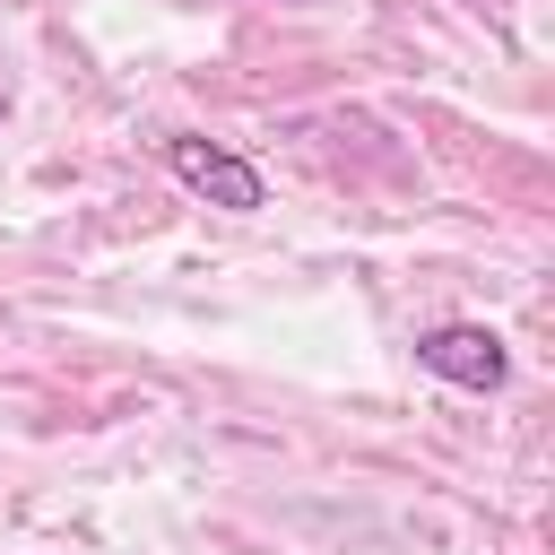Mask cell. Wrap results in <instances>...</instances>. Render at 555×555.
<instances>
[{
    "mask_svg": "<svg viewBox=\"0 0 555 555\" xmlns=\"http://www.w3.org/2000/svg\"><path fill=\"white\" fill-rule=\"evenodd\" d=\"M156 156H165V173H173L191 199H208V208H234V217L269 208V173H260L243 147H225V139H199V130H165V139H156Z\"/></svg>",
    "mask_w": 555,
    "mask_h": 555,
    "instance_id": "6da1fadb",
    "label": "cell"
},
{
    "mask_svg": "<svg viewBox=\"0 0 555 555\" xmlns=\"http://www.w3.org/2000/svg\"><path fill=\"white\" fill-rule=\"evenodd\" d=\"M416 364L451 390H503L512 382V347L486 330V321H434L416 330Z\"/></svg>",
    "mask_w": 555,
    "mask_h": 555,
    "instance_id": "7a4b0ae2",
    "label": "cell"
},
{
    "mask_svg": "<svg viewBox=\"0 0 555 555\" xmlns=\"http://www.w3.org/2000/svg\"><path fill=\"white\" fill-rule=\"evenodd\" d=\"M304 9H312V0H304Z\"/></svg>",
    "mask_w": 555,
    "mask_h": 555,
    "instance_id": "3957f363",
    "label": "cell"
}]
</instances>
